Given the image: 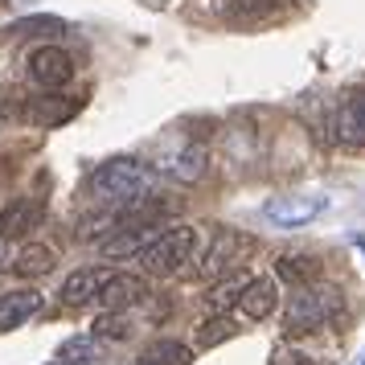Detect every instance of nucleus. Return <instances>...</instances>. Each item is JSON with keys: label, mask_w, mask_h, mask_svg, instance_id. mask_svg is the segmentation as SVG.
Segmentation results:
<instances>
[{"label": "nucleus", "mask_w": 365, "mask_h": 365, "mask_svg": "<svg viewBox=\"0 0 365 365\" xmlns=\"http://www.w3.org/2000/svg\"><path fill=\"white\" fill-rule=\"evenodd\" d=\"M152 168L132 160V156H115V160H103L95 173H91V181H86V193L107 205V210H123V205H132L140 197H152Z\"/></svg>", "instance_id": "obj_1"}, {"label": "nucleus", "mask_w": 365, "mask_h": 365, "mask_svg": "<svg viewBox=\"0 0 365 365\" xmlns=\"http://www.w3.org/2000/svg\"><path fill=\"white\" fill-rule=\"evenodd\" d=\"M341 316V292L336 287H299L296 296L287 299L283 308V336L296 341V336H312V332L329 329L332 320Z\"/></svg>", "instance_id": "obj_2"}, {"label": "nucleus", "mask_w": 365, "mask_h": 365, "mask_svg": "<svg viewBox=\"0 0 365 365\" xmlns=\"http://www.w3.org/2000/svg\"><path fill=\"white\" fill-rule=\"evenodd\" d=\"M193 250H197V226L177 222V226H165L144 247L140 267H144V275H177L185 263H193Z\"/></svg>", "instance_id": "obj_3"}, {"label": "nucleus", "mask_w": 365, "mask_h": 365, "mask_svg": "<svg viewBox=\"0 0 365 365\" xmlns=\"http://www.w3.org/2000/svg\"><path fill=\"white\" fill-rule=\"evenodd\" d=\"M247 250H250V238L247 234H238V230H222L210 238V247H205V255H201V267L193 271L201 283H217L222 275H230V271H238V263L247 259Z\"/></svg>", "instance_id": "obj_4"}, {"label": "nucleus", "mask_w": 365, "mask_h": 365, "mask_svg": "<svg viewBox=\"0 0 365 365\" xmlns=\"http://www.w3.org/2000/svg\"><path fill=\"white\" fill-rule=\"evenodd\" d=\"M332 140L345 148H365V86L345 91L332 107Z\"/></svg>", "instance_id": "obj_5"}, {"label": "nucleus", "mask_w": 365, "mask_h": 365, "mask_svg": "<svg viewBox=\"0 0 365 365\" xmlns=\"http://www.w3.org/2000/svg\"><path fill=\"white\" fill-rule=\"evenodd\" d=\"M324 205L329 201L316 197V193H283V197H271L263 205V214L275 222V226H283V230H299V226H308V222H316V217L324 214Z\"/></svg>", "instance_id": "obj_6"}, {"label": "nucleus", "mask_w": 365, "mask_h": 365, "mask_svg": "<svg viewBox=\"0 0 365 365\" xmlns=\"http://www.w3.org/2000/svg\"><path fill=\"white\" fill-rule=\"evenodd\" d=\"M29 78L41 91H62V86L74 83V58L62 46H37L29 53Z\"/></svg>", "instance_id": "obj_7"}, {"label": "nucleus", "mask_w": 365, "mask_h": 365, "mask_svg": "<svg viewBox=\"0 0 365 365\" xmlns=\"http://www.w3.org/2000/svg\"><path fill=\"white\" fill-rule=\"evenodd\" d=\"M160 230H165V226H128V222H115L111 234L99 242V255H107V259H140L144 247H148Z\"/></svg>", "instance_id": "obj_8"}, {"label": "nucleus", "mask_w": 365, "mask_h": 365, "mask_svg": "<svg viewBox=\"0 0 365 365\" xmlns=\"http://www.w3.org/2000/svg\"><path fill=\"white\" fill-rule=\"evenodd\" d=\"M46 217V201L25 193V197H13L4 210H0V238H25L34 234Z\"/></svg>", "instance_id": "obj_9"}, {"label": "nucleus", "mask_w": 365, "mask_h": 365, "mask_svg": "<svg viewBox=\"0 0 365 365\" xmlns=\"http://www.w3.org/2000/svg\"><path fill=\"white\" fill-rule=\"evenodd\" d=\"M115 271H107V267H83V271H74L66 283H62V304L66 308H86V304H95L103 292V283L111 279Z\"/></svg>", "instance_id": "obj_10"}, {"label": "nucleus", "mask_w": 365, "mask_h": 365, "mask_svg": "<svg viewBox=\"0 0 365 365\" xmlns=\"http://www.w3.org/2000/svg\"><path fill=\"white\" fill-rule=\"evenodd\" d=\"M152 292H148V279L144 275H123V271H115L111 279L103 283L99 292V308H135V304H144Z\"/></svg>", "instance_id": "obj_11"}, {"label": "nucleus", "mask_w": 365, "mask_h": 365, "mask_svg": "<svg viewBox=\"0 0 365 365\" xmlns=\"http://www.w3.org/2000/svg\"><path fill=\"white\" fill-rule=\"evenodd\" d=\"M275 304H279V283H275V275H255L247 283L242 299H238V316L242 320H267V316L275 312Z\"/></svg>", "instance_id": "obj_12"}, {"label": "nucleus", "mask_w": 365, "mask_h": 365, "mask_svg": "<svg viewBox=\"0 0 365 365\" xmlns=\"http://www.w3.org/2000/svg\"><path fill=\"white\" fill-rule=\"evenodd\" d=\"M205 168H210V152L201 144H177V152H168L160 160V173H168V177H177L185 185H197L205 177Z\"/></svg>", "instance_id": "obj_13"}, {"label": "nucleus", "mask_w": 365, "mask_h": 365, "mask_svg": "<svg viewBox=\"0 0 365 365\" xmlns=\"http://www.w3.org/2000/svg\"><path fill=\"white\" fill-rule=\"evenodd\" d=\"M41 308V296H37L34 287H21V292H9V296H0V332L9 329H21L29 316Z\"/></svg>", "instance_id": "obj_14"}, {"label": "nucleus", "mask_w": 365, "mask_h": 365, "mask_svg": "<svg viewBox=\"0 0 365 365\" xmlns=\"http://www.w3.org/2000/svg\"><path fill=\"white\" fill-rule=\"evenodd\" d=\"M9 267H13V275H21V279H37V275H50L53 267H58V255L46 242H29V247H21L13 255Z\"/></svg>", "instance_id": "obj_15"}, {"label": "nucleus", "mask_w": 365, "mask_h": 365, "mask_svg": "<svg viewBox=\"0 0 365 365\" xmlns=\"http://www.w3.org/2000/svg\"><path fill=\"white\" fill-rule=\"evenodd\" d=\"M275 279L292 283V287H308L320 279V259L312 255H279L275 259Z\"/></svg>", "instance_id": "obj_16"}, {"label": "nucleus", "mask_w": 365, "mask_h": 365, "mask_svg": "<svg viewBox=\"0 0 365 365\" xmlns=\"http://www.w3.org/2000/svg\"><path fill=\"white\" fill-rule=\"evenodd\" d=\"M250 279H255V275H250L247 267H242V271H230V275H222V279L210 287V296H205V308H210V312H226L230 304H238V299H242V292H247V283H250Z\"/></svg>", "instance_id": "obj_17"}, {"label": "nucleus", "mask_w": 365, "mask_h": 365, "mask_svg": "<svg viewBox=\"0 0 365 365\" xmlns=\"http://www.w3.org/2000/svg\"><path fill=\"white\" fill-rule=\"evenodd\" d=\"M238 320L226 312H210L205 320L197 324V349H217V345H226V341H234L238 336Z\"/></svg>", "instance_id": "obj_18"}, {"label": "nucleus", "mask_w": 365, "mask_h": 365, "mask_svg": "<svg viewBox=\"0 0 365 365\" xmlns=\"http://www.w3.org/2000/svg\"><path fill=\"white\" fill-rule=\"evenodd\" d=\"M140 365H193V349L173 341V336H160L140 353Z\"/></svg>", "instance_id": "obj_19"}, {"label": "nucleus", "mask_w": 365, "mask_h": 365, "mask_svg": "<svg viewBox=\"0 0 365 365\" xmlns=\"http://www.w3.org/2000/svg\"><path fill=\"white\" fill-rule=\"evenodd\" d=\"M132 312L128 308H103L99 316H95V324H91V332L99 336V341H128L132 336Z\"/></svg>", "instance_id": "obj_20"}, {"label": "nucleus", "mask_w": 365, "mask_h": 365, "mask_svg": "<svg viewBox=\"0 0 365 365\" xmlns=\"http://www.w3.org/2000/svg\"><path fill=\"white\" fill-rule=\"evenodd\" d=\"M74 111H78L74 99H34L29 103V119H34V123H46V128H50V123H66Z\"/></svg>", "instance_id": "obj_21"}, {"label": "nucleus", "mask_w": 365, "mask_h": 365, "mask_svg": "<svg viewBox=\"0 0 365 365\" xmlns=\"http://www.w3.org/2000/svg\"><path fill=\"white\" fill-rule=\"evenodd\" d=\"M99 349H103V341L91 332V336H70L66 345L58 349V357L70 365H91V361H99Z\"/></svg>", "instance_id": "obj_22"}, {"label": "nucleus", "mask_w": 365, "mask_h": 365, "mask_svg": "<svg viewBox=\"0 0 365 365\" xmlns=\"http://www.w3.org/2000/svg\"><path fill=\"white\" fill-rule=\"evenodd\" d=\"M4 37H34V34H62V21L58 17H21V21H13V25H4L0 29Z\"/></svg>", "instance_id": "obj_23"}, {"label": "nucleus", "mask_w": 365, "mask_h": 365, "mask_svg": "<svg viewBox=\"0 0 365 365\" xmlns=\"http://www.w3.org/2000/svg\"><path fill=\"white\" fill-rule=\"evenodd\" d=\"M271 9H275V0H234L238 17H267Z\"/></svg>", "instance_id": "obj_24"}, {"label": "nucleus", "mask_w": 365, "mask_h": 365, "mask_svg": "<svg viewBox=\"0 0 365 365\" xmlns=\"http://www.w3.org/2000/svg\"><path fill=\"white\" fill-rule=\"evenodd\" d=\"M275 365H329V361H316V357H304V353H283V357H275Z\"/></svg>", "instance_id": "obj_25"}, {"label": "nucleus", "mask_w": 365, "mask_h": 365, "mask_svg": "<svg viewBox=\"0 0 365 365\" xmlns=\"http://www.w3.org/2000/svg\"><path fill=\"white\" fill-rule=\"evenodd\" d=\"M0 263H4V247H0Z\"/></svg>", "instance_id": "obj_26"}, {"label": "nucleus", "mask_w": 365, "mask_h": 365, "mask_svg": "<svg viewBox=\"0 0 365 365\" xmlns=\"http://www.w3.org/2000/svg\"><path fill=\"white\" fill-rule=\"evenodd\" d=\"M53 365H70V361H53Z\"/></svg>", "instance_id": "obj_27"}, {"label": "nucleus", "mask_w": 365, "mask_h": 365, "mask_svg": "<svg viewBox=\"0 0 365 365\" xmlns=\"http://www.w3.org/2000/svg\"><path fill=\"white\" fill-rule=\"evenodd\" d=\"M361 365H365V361H361Z\"/></svg>", "instance_id": "obj_28"}]
</instances>
